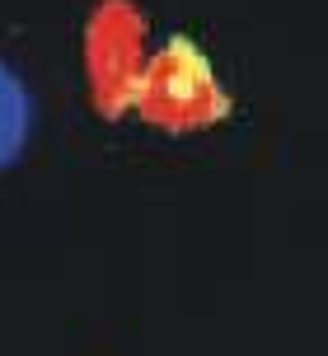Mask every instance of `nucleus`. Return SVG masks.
I'll use <instances>...</instances> for the list:
<instances>
[{
	"label": "nucleus",
	"mask_w": 328,
	"mask_h": 356,
	"mask_svg": "<svg viewBox=\"0 0 328 356\" xmlns=\"http://www.w3.org/2000/svg\"><path fill=\"white\" fill-rule=\"evenodd\" d=\"M33 136V94L15 75V66L0 61V169L24 155V145Z\"/></svg>",
	"instance_id": "nucleus-3"
},
{
	"label": "nucleus",
	"mask_w": 328,
	"mask_h": 356,
	"mask_svg": "<svg viewBox=\"0 0 328 356\" xmlns=\"http://www.w3.org/2000/svg\"><path fill=\"white\" fill-rule=\"evenodd\" d=\"M131 108L160 131H206L230 113V94L220 85L211 56L202 52V42L179 33L146 56Z\"/></svg>",
	"instance_id": "nucleus-1"
},
{
	"label": "nucleus",
	"mask_w": 328,
	"mask_h": 356,
	"mask_svg": "<svg viewBox=\"0 0 328 356\" xmlns=\"http://www.w3.org/2000/svg\"><path fill=\"white\" fill-rule=\"evenodd\" d=\"M146 19L131 0H99L85 29V71L90 94L108 118H122L136 104V85L146 71Z\"/></svg>",
	"instance_id": "nucleus-2"
}]
</instances>
